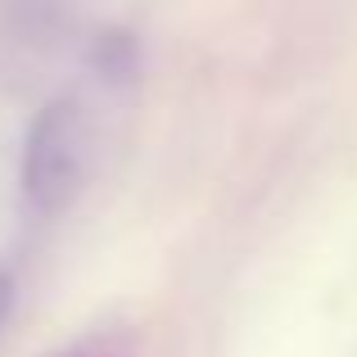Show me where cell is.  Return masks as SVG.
<instances>
[{"mask_svg":"<svg viewBox=\"0 0 357 357\" xmlns=\"http://www.w3.org/2000/svg\"><path fill=\"white\" fill-rule=\"evenodd\" d=\"M96 163V122L77 96H59L32 118L23 145V199L54 218L82 195Z\"/></svg>","mask_w":357,"mask_h":357,"instance_id":"1","label":"cell"},{"mask_svg":"<svg viewBox=\"0 0 357 357\" xmlns=\"http://www.w3.org/2000/svg\"><path fill=\"white\" fill-rule=\"evenodd\" d=\"M9 307H14V276H9V271H0V326H5Z\"/></svg>","mask_w":357,"mask_h":357,"instance_id":"2","label":"cell"}]
</instances>
